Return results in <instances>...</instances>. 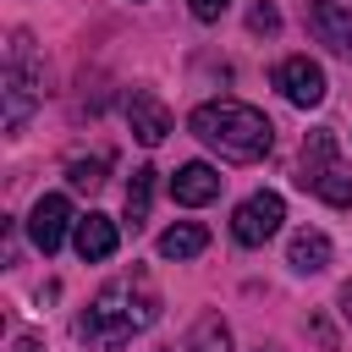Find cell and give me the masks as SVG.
<instances>
[{
    "instance_id": "6da1fadb",
    "label": "cell",
    "mask_w": 352,
    "mask_h": 352,
    "mask_svg": "<svg viewBox=\"0 0 352 352\" xmlns=\"http://www.w3.org/2000/svg\"><path fill=\"white\" fill-rule=\"evenodd\" d=\"M160 319V292L148 275H121L110 280L82 314H77V341H88L94 352H121L138 330H148Z\"/></svg>"
},
{
    "instance_id": "7a4b0ae2",
    "label": "cell",
    "mask_w": 352,
    "mask_h": 352,
    "mask_svg": "<svg viewBox=\"0 0 352 352\" xmlns=\"http://www.w3.org/2000/svg\"><path fill=\"white\" fill-rule=\"evenodd\" d=\"M187 132H192L204 148H214L220 160H231V165H253V160H264L270 143H275L270 116L253 110V104H242V99H209V104H198V110L187 116Z\"/></svg>"
},
{
    "instance_id": "3957f363",
    "label": "cell",
    "mask_w": 352,
    "mask_h": 352,
    "mask_svg": "<svg viewBox=\"0 0 352 352\" xmlns=\"http://www.w3.org/2000/svg\"><path fill=\"white\" fill-rule=\"evenodd\" d=\"M44 99V60L33 50V33L16 28L6 44V72H0V110H6V132H22L28 116Z\"/></svg>"
},
{
    "instance_id": "277c9868",
    "label": "cell",
    "mask_w": 352,
    "mask_h": 352,
    "mask_svg": "<svg viewBox=\"0 0 352 352\" xmlns=\"http://www.w3.org/2000/svg\"><path fill=\"white\" fill-rule=\"evenodd\" d=\"M297 182H302L314 198H324V204H336V209H352V170L336 165V138H330V132H308Z\"/></svg>"
},
{
    "instance_id": "5b68a950",
    "label": "cell",
    "mask_w": 352,
    "mask_h": 352,
    "mask_svg": "<svg viewBox=\"0 0 352 352\" xmlns=\"http://www.w3.org/2000/svg\"><path fill=\"white\" fill-rule=\"evenodd\" d=\"M280 220H286L280 192H253V198L236 204V214H231V236H236L242 248H264V242L280 231Z\"/></svg>"
},
{
    "instance_id": "8992f818",
    "label": "cell",
    "mask_w": 352,
    "mask_h": 352,
    "mask_svg": "<svg viewBox=\"0 0 352 352\" xmlns=\"http://www.w3.org/2000/svg\"><path fill=\"white\" fill-rule=\"evenodd\" d=\"M275 88H280L297 110H314V104L324 99V88H330V82H324V66H319V60L292 55V60H280V66H275Z\"/></svg>"
},
{
    "instance_id": "52a82bcc",
    "label": "cell",
    "mask_w": 352,
    "mask_h": 352,
    "mask_svg": "<svg viewBox=\"0 0 352 352\" xmlns=\"http://www.w3.org/2000/svg\"><path fill=\"white\" fill-rule=\"evenodd\" d=\"M72 226H77V220H72V204H66L60 192H44V198L33 204V214H28V236H33V248H38L44 258L66 242Z\"/></svg>"
},
{
    "instance_id": "ba28073f",
    "label": "cell",
    "mask_w": 352,
    "mask_h": 352,
    "mask_svg": "<svg viewBox=\"0 0 352 352\" xmlns=\"http://www.w3.org/2000/svg\"><path fill=\"white\" fill-rule=\"evenodd\" d=\"M308 28L319 33V44H330L336 55L352 60V6L346 0H308Z\"/></svg>"
},
{
    "instance_id": "9c48e42d",
    "label": "cell",
    "mask_w": 352,
    "mask_h": 352,
    "mask_svg": "<svg viewBox=\"0 0 352 352\" xmlns=\"http://www.w3.org/2000/svg\"><path fill=\"white\" fill-rule=\"evenodd\" d=\"M126 126H132L138 143L154 148V143H165V132H170V110H165L148 88H132V94H126Z\"/></svg>"
},
{
    "instance_id": "30bf717a",
    "label": "cell",
    "mask_w": 352,
    "mask_h": 352,
    "mask_svg": "<svg viewBox=\"0 0 352 352\" xmlns=\"http://www.w3.org/2000/svg\"><path fill=\"white\" fill-rule=\"evenodd\" d=\"M220 170L214 165H204V160H187V165H176V176H170V198L176 204H187V209H198V204H209V198H220Z\"/></svg>"
},
{
    "instance_id": "8fae6325",
    "label": "cell",
    "mask_w": 352,
    "mask_h": 352,
    "mask_svg": "<svg viewBox=\"0 0 352 352\" xmlns=\"http://www.w3.org/2000/svg\"><path fill=\"white\" fill-rule=\"evenodd\" d=\"M72 242H77V258H82V264H104L121 236H116V220H110V214H94V209H88V214L72 226Z\"/></svg>"
},
{
    "instance_id": "7c38bea8",
    "label": "cell",
    "mask_w": 352,
    "mask_h": 352,
    "mask_svg": "<svg viewBox=\"0 0 352 352\" xmlns=\"http://www.w3.org/2000/svg\"><path fill=\"white\" fill-rule=\"evenodd\" d=\"M286 264H292L297 275H319V270L330 264V236H324V231H297L292 248H286Z\"/></svg>"
},
{
    "instance_id": "4fadbf2b",
    "label": "cell",
    "mask_w": 352,
    "mask_h": 352,
    "mask_svg": "<svg viewBox=\"0 0 352 352\" xmlns=\"http://www.w3.org/2000/svg\"><path fill=\"white\" fill-rule=\"evenodd\" d=\"M204 248H209V231L192 226V220H182V226H170V231L160 236V258H176V264H182V258H198Z\"/></svg>"
},
{
    "instance_id": "5bb4252c",
    "label": "cell",
    "mask_w": 352,
    "mask_h": 352,
    "mask_svg": "<svg viewBox=\"0 0 352 352\" xmlns=\"http://www.w3.org/2000/svg\"><path fill=\"white\" fill-rule=\"evenodd\" d=\"M182 352H231V324H226L220 314H204V319L192 324V336H187Z\"/></svg>"
},
{
    "instance_id": "9a60e30c",
    "label": "cell",
    "mask_w": 352,
    "mask_h": 352,
    "mask_svg": "<svg viewBox=\"0 0 352 352\" xmlns=\"http://www.w3.org/2000/svg\"><path fill=\"white\" fill-rule=\"evenodd\" d=\"M148 204H154V170L143 165V170H132V182H126V220H132V231L148 220Z\"/></svg>"
},
{
    "instance_id": "2e32d148",
    "label": "cell",
    "mask_w": 352,
    "mask_h": 352,
    "mask_svg": "<svg viewBox=\"0 0 352 352\" xmlns=\"http://www.w3.org/2000/svg\"><path fill=\"white\" fill-rule=\"evenodd\" d=\"M66 182H72L77 192H99V187H104V160H72V165H66Z\"/></svg>"
},
{
    "instance_id": "e0dca14e",
    "label": "cell",
    "mask_w": 352,
    "mask_h": 352,
    "mask_svg": "<svg viewBox=\"0 0 352 352\" xmlns=\"http://www.w3.org/2000/svg\"><path fill=\"white\" fill-rule=\"evenodd\" d=\"M248 28H253V33H275V28H280V11H275V6H253V11H248Z\"/></svg>"
},
{
    "instance_id": "ac0fdd59",
    "label": "cell",
    "mask_w": 352,
    "mask_h": 352,
    "mask_svg": "<svg viewBox=\"0 0 352 352\" xmlns=\"http://www.w3.org/2000/svg\"><path fill=\"white\" fill-rule=\"evenodd\" d=\"M187 6H192V16H198V22H220L231 0H187Z\"/></svg>"
},
{
    "instance_id": "d6986e66",
    "label": "cell",
    "mask_w": 352,
    "mask_h": 352,
    "mask_svg": "<svg viewBox=\"0 0 352 352\" xmlns=\"http://www.w3.org/2000/svg\"><path fill=\"white\" fill-rule=\"evenodd\" d=\"M11 352H44V341H38V336H16V341H11Z\"/></svg>"
},
{
    "instance_id": "ffe728a7",
    "label": "cell",
    "mask_w": 352,
    "mask_h": 352,
    "mask_svg": "<svg viewBox=\"0 0 352 352\" xmlns=\"http://www.w3.org/2000/svg\"><path fill=\"white\" fill-rule=\"evenodd\" d=\"M341 314H346V324H352V280L341 286Z\"/></svg>"
},
{
    "instance_id": "44dd1931",
    "label": "cell",
    "mask_w": 352,
    "mask_h": 352,
    "mask_svg": "<svg viewBox=\"0 0 352 352\" xmlns=\"http://www.w3.org/2000/svg\"><path fill=\"white\" fill-rule=\"evenodd\" d=\"M253 352H286V346H280V341H264V346H253Z\"/></svg>"
}]
</instances>
